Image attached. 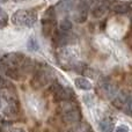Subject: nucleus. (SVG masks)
Listing matches in <instances>:
<instances>
[{"label": "nucleus", "instance_id": "f257e3e1", "mask_svg": "<svg viewBox=\"0 0 132 132\" xmlns=\"http://www.w3.org/2000/svg\"><path fill=\"white\" fill-rule=\"evenodd\" d=\"M37 21V15L34 11L27 9H19L12 16V23L15 26L22 27H32Z\"/></svg>", "mask_w": 132, "mask_h": 132}, {"label": "nucleus", "instance_id": "f03ea898", "mask_svg": "<svg viewBox=\"0 0 132 132\" xmlns=\"http://www.w3.org/2000/svg\"><path fill=\"white\" fill-rule=\"evenodd\" d=\"M23 60H24V55L19 52H13L5 56L2 58L1 63L6 67H18L19 65H22Z\"/></svg>", "mask_w": 132, "mask_h": 132}, {"label": "nucleus", "instance_id": "7ed1b4c3", "mask_svg": "<svg viewBox=\"0 0 132 132\" xmlns=\"http://www.w3.org/2000/svg\"><path fill=\"white\" fill-rule=\"evenodd\" d=\"M49 80H50V77H49L48 72H46V71H43V70H39V71H37L36 74L34 75V78L31 79L30 84H31L32 88L39 89L43 86H45V85L49 82Z\"/></svg>", "mask_w": 132, "mask_h": 132}, {"label": "nucleus", "instance_id": "20e7f679", "mask_svg": "<svg viewBox=\"0 0 132 132\" xmlns=\"http://www.w3.org/2000/svg\"><path fill=\"white\" fill-rule=\"evenodd\" d=\"M108 6H109V5H105V4H102V2L97 1V4L92 9V15H93L94 18H102V16L107 13L108 8H109Z\"/></svg>", "mask_w": 132, "mask_h": 132}, {"label": "nucleus", "instance_id": "39448f33", "mask_svg": "<svg viewBox=\"0 0 132 132\" xmlns=\"http://www.w3.org/2000/svg\"><path fill=\"white\" fill-rule=\"evenodd\" d=\"M75 51L73 50V49H63V50H60L59 52V58L60 60H63L64 63L66 64H68V63H71L73 59L75 58Z\"/></svg>", "mask_w": 132, "mask_h": 132}, {"label": "nucleus", "instance_id": "423d86ee", "mask_svg": "<svg viewBox=\"0 0 132 132\" xmlns=\"http://www.w3.org/2000/svg\"><path fill=\"white\" fill-rule=\"evenodd\" d=\"M115 128V123L112 119L110 118H104L98 124V129L101 132H112Z\"/></svg>", "mask_w": 132, "mask_h": 132}, {"label": "nucleus", "instance_id": "0eeeda50", "mask_svg": "<svg viewBox=\"0 0 132 132\" xmlns=\"http://www.w3.org/2000/svg\"><path fill=\"white\" fill-rule=\"evenodd\" d=\"M111 9L117 14H125L131 9V6L129 2H117V4L112 5Z\"/></svg>", "mask_w": 132, "mask_h": 132}, {"label": "nucleus", "instance_id": "6e6552de", "mask_svg": "<svg viewBox=\"0 0 132 132\" xmlns=\"http://www.w3.org/2000/svg\"><path fill=\"white\" fill-rule=\"evenodd\" d=\"M130 97L129 95H126V94H119L118 96H116V97L112 100V104H114L115 108H117L118 110H123L124 109V104H125L126 100Z\"/></svg>", "mask_w": 132, "mask_h": 132}, {"label": "nucleus", "instance_id": "1a4fd4ad", "mask_svg": "<svg viewBox=\"0 0 132 132\" xmlns=\"http://www.w3.org/2000/svg\"><path fill=\"white\" fill-rule=\"evenodd\" d=\"M74 84L78 88L82 89V90H89V89H92V84L86 78H77L74 80Z\"/></svg>", "mask_w": 132, "mask_h": 132}, {"label": "nucleus", "instance_id": "9d476101", "mask_svg": "<svg viewBox=\"0 0 132 132\" xmlns=\"http://www.w3.org/2000/svg\"><path fill=\"white\" fill-rule=\"evenodd\" d=\"M5 74L12 80H20L21 78V73L18 70V67H7L5 70Z\"/></svg>", "mask_w": 132, "mask_h": 132}, {"label": "nucleus", "instance_id": "9b49d317", "mask_svg": "<svg viewBox=\"0 0 132 132\" xmlns=\"http://www.w3.org/2000/svg\"><path fill=\"white\" fill-rule=\"evenodd\" d=\"M70 132H92V129L88 123H80V122H78L77 125L73 126L70 130Z\"/></svg>", "mask_w": 132, "mask_h": 132}, {"label": "nucleus", "instance_id": "f8f14e48", "mask_svg": "<svg viewBox=\"0 0 132 132\" xmlns=\"http://www.w3.org/2000/svg\"><path fill=\"white\" fill-rule=\"evenodd\" d=\"M59 29L62 31H70L72 29V23L68 19H63L59 22Z\"/></svg>", "mask_w": 132, "mask_h": 132}, {"label": "nucleus", "instance_id": "ddd939ff", "mask_svg": "<svg viewBox=\"0 0 132 132\" xmlns=\"http://www.w3.org/2000/svg\"><path fill=\"white\" fill-rule=\"evenodd\" d=\"M27 46L30 51H37L39 49V45H38V43H37V41H36L35 37H30L29 41H28Z\"/></svg>", "mask_w": 132, "mask_h": 132}, {"label": "nucleus", "instance_id": "4468645a", "mask_svg": "<svg viewBox=\"0 0 132 132\" xmlns=\"http://www.w3.org/2000/svg\"><path fill=\"white\" fill-rule=\"evenodd\" d=\"M7 23H8V15L6 14V12H4L0 14V29L6 27Z\"/></svg>", "mask_w": 132, "mask_h": 132}, {"label": "nucleus", "instance_id": "2eb2a0df", "mask_svg": "<svg viewBox=\"0 0 132 132\" xmlns=\"http://www.w3.org/2000/svg\"><path fill=\"white\" fill-rule=\"evenodd\" d=\"M11 125V123L5 119H0V132H5L8 129V126Z\"/></svg>", "mask_w": 132, "mask_h": 132}, {"label": "nucleus", "instance_id": "dca6fc26", "mask_svg": "<svg viewBox=\"0 0 132 132\" xmlns=\"http://www.w3.org/2000/svg\"><path fill=\"white\" fill-rule=\"evenodd\" d=\"M124 105H125V109H123L124 112H125L128 116H130L131 115V97H129L128 100H126V102Z\"/></svg>", "mask_w": 132, "mask_h": 132}, {"label": "nucleus", "instance_id": "f3484780", "mask_svg": "<svg viewBox=\"0 0 132 132\" xmlns=\"http://www.w3.org/2000/svg\"><path fill=\"white\" fill-rule=\"evenodd\" d=\"M9 86H11V85L0 75V88H7V87H9Z\"/></svg>", "mask_w": 132, "mask_h": 132}, {"label": "nucleus", "instance_id": "a211bd4d", "mask_svg": "<svg viewBox=\"0 0 132 132\" xmlns=\"http://www.w3.org/2000/svg\"><path fill=\"white\" fill-rule=\"evenodd\" d=\"M116 132H130V130L126 125H121L116 129Z\"/></svg>", "mask_w": 132, "mask_h": 132}, {"label": "nucleus", "instance_id": "6ab92c4d", "mask_svg": "<svg viewBox=\"0 0 132 132\" xmlns=\"http://www.w3.org/2000/svg\"><path fill=\"white\" fill-rule=\"evenodd\" d=\"M12 132H26L23 129H21V128H19V129H13L12 130Z\"/></svg>", "mask_w": 132, "mask_h": 132}, {"label": "nucleus", "instance_id": "aec40b11", "mask_svg": "<svg viewBox=\"0 0 132 132\" xmlns=\"http://www.w3.org/2000/svg\"><path fill=\"white\" fill-rule=\"evenodd\" d=\"M4 12H5V11H4V9H2V8H1V7H0V14H1V13H4Z\"/></svg>", "mask_w": 132, "mask_h": 132}, {"label": "nucleus", "instance_id": "412c9836", "mask_svg": "<svg viewBox=\"0 0 132 132\" xmlns=\"http://www.w3.org/2000/svg\"><path fill=\"white\" fill-rule=\"evenodd\" d=\"M0 107H1V101H0Z\"/></svg>", "mask_w": 132, "mask_h": 132}, {"label": "nucleus", "instance_id": "4be33fe9", "mask_svg": "<svg viewBox=\"0 0 132 132\" xmlns=\"http://www.w3.org/2000/svg\"><path fill=\"white\" fill-rule=\"evenodd\" d=\"M15 1H21V0H15Z\"/></svg>", "mask_w": 132, "mask_h": 132}]
</instances>
